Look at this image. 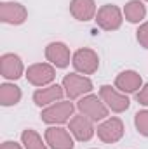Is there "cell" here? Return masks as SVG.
Instances as JSON below:
<instances>
[{
	"label": "cell",
	"instance_id": "ffe728a7",
	"mask_svg": "<svg viewBox=\"0 0 148 149\" xmlns=\"http://www.w3.org/2000/svg\"><path fill=\"white\" fill-rule=\"evenodd\" d=\"M134 125L138 128V132L141 135L148 137V109H143V111H138L136 116H134Z\"/></svg>",
	"mask_w": 148,
	"mask_h": 149
},
{
	"label": "cell",
	"instance_id": "6da1fadb",
	"mask_svg": "<svg viewBox=\"0 0 148 149\" xmlns=\"http://www.w3.org/2000/svg\"><path fill=\"white\" fill-rule=\"evenodd\" d=\"M73 111L75 106L70 101H59V102L47 106L40 113V118H42V121H45L49 125H63L73 118Z\"/></svg>",
	"mask_w": 148,
	"mask_h": 149
},
{
	"label": "cell",
	"instance_id": "9c48e42d",
	"mask_svg": "<svg viewBox=\"0 0 148 149\" xmlns=\"http://www.w3.org/2000/svg\"><path fill=\"white\" fill-rule=\"evenodd\" d=\"M94 121L91 120V118H87L85 114H73V118L70 120V132L73 134V137L77 141H80V142H87V141H91L92 139V135H94V132H96V128H94V125H92Z\"/></svg>",
	"mask_w": 148,
	"mask_h": 149
},
{
	"label": "cell",
	"instance_id": "e0dca14e",
	"mask_svg": "<svg viewBox=\"0 0 148 149\" xmlns=\"http://www.w3.org/2000/svg\"><path fill=\"white\" fill-rule=\"evenodd\" d=\"M147 16V7L141 0H131L125 3L124 7V17L129 21V23H141Z\"/></svg>",
	"mask_w": 148,
	"mask_h": 149
},
{
	"label": "cell",
	"instance_id": "44dd1931",
	"mask_svg": "<svg viewBox=\"0 0 148 149\" xmlns=\"http://www.w3.org/2000/svg\"><path fill=\"white\" fill-rule=\"evenodd\" d=\"M138 42L145 47V49H148V23H143L140 28H138Z\"/></svg>",
	"mask_w": 148,
	"mask_h": 149
},
{
	"label": "cell",
	"instance_id": "30bf717a",
	"mask_svg": "<svg viewBox=\"0 0 148 149\" xmlns=\"http://www.w3.org/2000/svg\"><path fill=\"white\" fill-rule=\"evenodd\" d=\"M28 17L25 5L18 2H2L0 3V21L7 24H23Z\"/></svg>",
	"mask_w": 148,
	"mask_h": 149
},
{
	"label": "cell",
	"instance_id": "7c38bea8",
	"mask_svg": "<svg viewBox=\"0 0 148 149\" xmlns=\"http://www.w3.org/2000/svg\"><path fill=\"white\" fill-rule=\"evenodd\" d=\"M25 73L23 61L18 54H4L0 57V74L5 80H18Z\"/></svg>",
	"mask_w": 148,
	"mask_h": 149
},
{
	"label": "cell",
	"instance_id": "3957f363",
	"mask_svg": "<svg viewBox=\"0 0 148 149\" xmlns=\"http://www.w3.org/2000/svg\"><path fill=\"white\" fill-rule=\"evenodd\" d=\"M63 88H65V94L68 95V99L72 101V99H78V97L91 94L92 92V81L87 76L68 73L63 78Z\"/></svg>",
	"mask_w": 148,
	"mask_h": 149
},
{
	"label": "cell",
	"instance_id": "5bb4252c",
	"mask_svg": "<svg viewBox=\"0 0 148 149\" xmlns=\"http://www.w3.org/2000/svg\"><path fill=\"white\" fill-rule=\"evenodd\" d=\"M141 87H143L141 74L132 71V70L122 71L120 74H117V78H115V88L120 90L122 94H134Z\"/></svg>",
	"mask_w": 148,
	"mask_h": 149
},
{
	"label": "cell",
	"instance_id": "8992f818",
	"mask_svg": "<svg viewBox=\"0 0 148 149\" xmlns=\"http://www.w3.org/2000/svg\"><path fill=\"white\" fill-rule=\"evenodd\" d=\"M99 97L108 106V109H111L113 113H124L131 104L129 97L125 94H122L120 90H117L115 87H111V85H103L99 88Z\"/></svg>",
	"mask_w": 148,
	"mask_h": 149
},
{
	"label": "cell",
	"instance_id": "277c9868",
	"mask_svg": "<svg viewBox=\"0 0 148 149\" xmlns=\"http://www.w3.org/2000/svg\"><path fill=\"white\" fill-rule=\"evenodd\" d=\"M122 21H124V12L117 5L106 3V5H103L96 12V23L105 31H115V30H118L122 26Z\"/></svg>",
	"mask_w": 148,
	"mask_h": 149
},
{
	"label": "cell",
	"instance_id": "ac0fdd59",
	"mask_svg": "<svg viewBox=\"0 0 148 149\" xmlns=\"http://www.w3.org/2000/svg\"><path fill=\"white\" fill-rule=\"evenodd\" d=\"M21 88L14 83H2L0 85V104L2 106H14L21 101Z\"/></svg>",
	"mask_w": 148,
	"mask_h": 149
},
{
	"label": "cell",
	"instance_id": "ba28073f",
	"mask_svg": "<svg viewBox=\"0 0 148 149\" xmlns=\"http://www.w3.org/2000/svg\"><path fill=\"white\" fill-rule=\"evenodd\" d=\"M56 78V70L49 63H37L26 70V80L35 87H45Z\"/></svg>",
	"mask_w": 148,
	"mask_h": 149
},
{
	"label": "cell",
	"instance_id": "d6986e66",
	"mask_svg": "<svg viewBox=\"0 0 148 149\" xmlns=\"http://www.w3.org/2000/svg\"><path fill=\"white\" fill-rule=\"evenodd\" d=\"M21 142H23L25 149H49L47 148V142H44L42 137L38 135L35 130H32V128H26L21 134Z\"/></svg>",
	"mask_w": 148,
	"mask_h": 149
},
{
	"label": "cell",
	"instance_id": "52a82bcc",
	"mask_svg": "<svg viewBox=\"0 0 148 149\" xmlns=\"http://www.w3.org/2000/svg\"><path fill=\"white\" fill-rule=\"evenodd\" d=\"M96 132H98V139L103 141L105 144H115L124 135V123L120 118L111 116L106 118L101 125H98Z\"/></svg>",
	"mask_w": 148,
	"mask_h": 149
},
{
	"label": "cell",
	"instance_id": "cb8c5ba5",
	"mask_svg": "<svg viewBox=\"0 0 148 149\" xmlns=\"http://www.w3.org/2000/svg\"><path fill=\"white\" fill-rule=\"evenodd\" d=\"M147 2H148V0H147Z\"/></svg>",
	"mask_w": 148,
	"mask_h": 149
},
{
	"label": "cell",
	"instance_id": "9a60e30c",
	"mask_svg": "<svg viewBox=\"0 0 148 149\" xmlns=\"http://www.w3.org/2000/svg\"><path fill=\"white\" fill-rule=\"evenodd\" d=\"M63 95H65V88H63V85H49V87H42V88H38L35 90V94H33V102L37 104V106H51V104H54V102H59L61 99H63Z\"/></svg>",
	"mask_w": 148,
	"mask_h": 149
},
{
	"label": "cell",
	"instance_id": "7a4b0ae2",
	"mask_svg": "<svg viewBox=\"0 0 148 149\" xmlns=\"http://www.w3.org/2000/svg\"><path fill=\"white\" fill-rule=\"evenodd\" d=\"M77 108L82 114H85L92 121H101V120H106V116H108V106L103 102L101 97H98L94 94H87V95L80 97L77 102Z\"/></svg>",
	"mask_w": 148,
	"mask_h": 149
},
{
	"label": "cell",
	"instance_id": "603a6c76",
	"mask_svg": "<svg viewBox=\"0 0 148 149\" xmlns=\"http://www.w3.org/2000/svg\"><path fill=\"white\" fill-rule=\"evenodd\" d=\"M0 149H23L18 142H12V141H5L2 146H0Z\"/></svg>",
	"mask_w": 148,
	"mask_h": 149
},
{
	"label": "cell",
	"instance_id": "4fadbf2b",
	"mask_svg": "<svg viewBox=\"0 0 148 149\" xmlns=\"http://www.w3.org/2000/svg\"><path fill=\"white\" fill-rule=\"evenodd\" d=\"M45 59L56 68H66L70 64V49L63 42H52L45 47Z\"/></svg>",
	"mask_w": 148,
	"mask_h": 149
},
{
	"label": "cell",
	"instance_id": "8fae6325",
	"mask_svg": "<svg viewBox=\"0 0 148 149\" xmlns=\"http://www.w3.org/2000/svg\"><path fill=\"white\" fill-rule=\"evenodd\" d=\"M45 142L51 149H73V139L63 127H49L45 130Z\"/></svg>",
	"mask_w": 148,
	"mask_h": 149
},
{
	"label": "cell",
	"instance_id": "7402d4cb",
	"mask_svg": "<svg viewBox=\"0 0 148 149\" xmlns=\"http://www.w3.org/2000/svg\"><path fill=\"white\" fill-rule=\"evenodd\" d=\"M136 101H138L141 106H148V83H145V85L140 88V92L136 94Z\"/></svg>",
	"mask_w": 148,
	"mask_h": 149
},
{
	"label": "cell",
	"instance_id": "5b68a950",
	"mask_svg": "<svg viewBox=\"0 0 148 149\" xmlns=\"http://www.w3.org/2000/svg\"><path fill=\"white\" fill-rule=\"evenodd\" d=\"M73 68L82 74H92L99 68V57L92 49H78L72 57Z\"/></svg>",
	"mask_w": 148,
	"mask_h": 149
},
{
	"label": "cell",
	"instance_id": "2e32d148",
	"mask_svg": "<svg viewBox=\"0 0 148 149\" xmlns=\"http://www.w3.org/2000/svg\"><path fill=\"white\" fill-rule=\"evenodd\" d=\"M70 12L78 21H91L96 17V2L94 0H72Z\"/></svg>",
	"mask_w": 148,
	"mask_h": 149
}]
</instances>
